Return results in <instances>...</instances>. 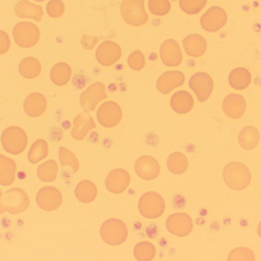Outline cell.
I'll list each match as a JSON object with an SVG mask.
<instances>
[{
  "label": "cell",
  "instance_id": "cell-1",
  "mask_svg": "<svg viewBox=\"0 0 261 261\" xmlns=\"http://www.w3.org/2000/svg\"><path fill=\"white\" fill-rule=\"evenodd\" d=\"M30 201L29 196L21 188H12L0 198V215L4 212L17 215L27 209Z\"/></svg>",
  "mask_w": 261,
  "mask_h": 261
},
{
  "label": "cell",
  "instance_id": "cell-2",
  "mask_svg": "<svg viewBox=\"0 0 261 261\" xmlns=\"http://www.w3.org/2000/svg\"><path fill=\"white\" fill-rule=\"evenodd\" d=\"M223 178L229 188L234 190H242L249 185L251 176L246 165L234 162L228 164L225 167Z\"/></svg>",
  "mask_w": 261,
  "mask_h": 261
},
{
  "label": "cell",
  "instance_id": "cell-3",
  "mask_svg": "<svg viewBox=\"0 0 261 261\" xmlns=\"http://www.w3.org/2000/svg\"><path fill=\"white\" fill-rule=\"evenodd\" d=\"M100 235L107 245L118 246L126 241L128 229L122 221L115 219H109L101 226Z\"/></svg>",
  "mask_w": 261,
  "mask_h": 261
},
{
  "label": "cell",
  "instance_id": "cell-4",
  "mask_svg": "<svg viewBox=\"0 0 261 261\" xmlns=\"http://www.w3.org/2000/svg\"><path fill=\"white\" fill-rule=\"evenodd\" d=\"M1 143L4 150L12 155L21 154L28 144V136L25 132L20 127H10L3 131Z\"/></svg>",
  "mask_w": 261,
  "mask_h": 261
},
{
  "label": "cell",
  "instance_id": "cell-5",
  "mask_svg": "<svg viewBox=\"0 0 261 261\" xmlns=\"http://www.w3.org/2000/svg\"><path fill=\"white\" fill-rule=\"evenodd\" d=\"M121 14L125 22L132 26H141L148 21L144 0H124L121 5Z\"/></svg>",
  "mask_w": 261,
  "mask_h": 261
},
{
  "label": "cell",
  "instance_id": "cell-6",
  "mask_svg": "<svg viewBox=\"0 0 261 261\" xmlns=\"http://www.w3.org/2000/svg\"><path fill=\"white\" fill-rule=\"evenodd\" d=\"M140 213L146 219H158L165 209L164 199L158 193H147L143 195L138 202Z\"/></svg>",
  "mask_w": 261,
  "mask_h": 261
},
{
  "label": "cell",
  "instance_id": "cell-7",
  "mask_svg": "<svg viewBox=\"0 0 261 261\" xmlns=\"http://www.w3.org/2000/svg\"><path fill=\"white\" fill-rule=\"evenodd\" d=\"M15 43L20 47L32 48L38 43L40 32L37 26L29 22H21L13 29Z\"/></svg>",
  "mask_w": 261,
  "mask_h": 261
},
{
  "label": "cell",
  "instance_id": "cell-8",
  "mask_svg": "<svg viewBox=\"0 0 261 261\" xmlns=\"http://www.w3.org/2000/svg\"><path fill=\"white\" fill-rule=\"evenodd\" d=\"M97 119L102 127L112 128L120 122L122 111L119 104L113 101L104 103L98 109Z\"/></svg>",
  "mask_w": 261,
  "mask_h": 261
},
{
  "label": "cell",
  "instance_id": "cell-9",
  "mask_svg": "<svg viewBox=\"0 0 261 261\" xmlns=\"http://www.w3.org/2000/svg\"><path fill=\"white\" fill-rule=\"evenodd\" d=\"M107 98L105 85L100 82L94 83L81 95V107L85 111H93L97 104Z\"/></svg>",
  "mask_w": 261,
  "mask_h": 261
},
{
  "label": "cell",
  "instance_id": "cell-10",
  "mask_svg": "<svg viewBox=\"0 0 261 261\" xmlns=\"http://www.w3.org/2000/svg\"><path fill=\"white\" fill-rule=\"evenodd\" d=\"M62 200L61 192L55 187H44L37 193V205L44 211H52L58 209L61 206Z\"/></svg>",
  "mask_w": 261,
  "mask_h": 261
},
{
  "label": "cell",
  "instance_id": "cell-11",
  "mask_svg": "<svg viewBox=\"0 0 261 261\" xmlns=\"http://www.w3.org/2000/svg\"><path fill=\"white\" fill-rule=\"evenodd\" d=\"M190 87L196 93L200 102L207 101L213 90V81L208 74L198 72L192 76L190 80Z\"/></svg>",
  "mask_w": 261,
  "mask_h": 261
},
{
  "label": "cell",
  "instance_id": "cell-12",
  "mask_svg": "<svg viewBox=\"0 0 261 261\" xmlns=\"http://www.w3.org/2000/svg\"><path fill=\"white\" fill-rule=\"evenodd\" d=\"M167 231L178 237H186L193 231V220L188 215L177 213L170 216L166 222Z\"/></svg>",
  "mask_w": 261,
  "mask_h": 261
},
{
  "label": "cell",
  "instance_id": "cell-13",
  "mask_svg": "<svg viewBox=\"0 0 261 261\" xmlns=\"http://www.w3.org/2000/svg\"><path fill=\"white\" fill-rule=\"evenodd\" d=\"M227 21L226 12L222 8H210L201 18L200 23L203 29L208 32H215L222 29Z\"/></svg>",
  "mask_w": 261,
  "mask_h": 261
},
{
  "label": "cell",
  "instance_id": "cell-14",
  "mask_svg": "<svg viewBox=\"0 0 261 261\" xmlns=\"http://www.w3.org/2000/svg\"><path fill=\"white\" fill-rule=\"evenodd\" d=\"M122 56V51L119 44L114 41H107L98 47L96 58L98 62L103 66H111L117 62Z\"/></svg>",
  "mask_w": 261,
  "mask_h": 261
},
{
  "label": "cell",
  "instance_id": "cell-15",
  "mask_svg": "<svg viewBox=\"0 0 261 261\" xmlns=\"http://www.w3.org/2000/svg\"><path fill=\"white\" fill-rule=\"evenodd\" d=\"M137 175L145 180L156 179L160 174V165L154 158L143 156L137 159L135 164Z\"/></svg>",
  "mask_w": 261,
  "mask_h": 261
},
{
  "label": "cell",
  "instance_id": "cell-16",
  "mask_svg": "<svg viewBox=\"0 0 261 261\" xmlns=\"http://www.w3.org/2000/svg\"><path fill=\"white\" fill-rule=\"evenodd\" d=\"M160 54L161 61L168 67H176L182 62L180 48L174 40L168 39L164 41L161 45Z\"/></svg>",
  "mask_w": 261,
  "mask_h": 261
},
{
  "label": "cell",
  "instance_id": "cell-17",
  "mask_svg": "<svg viewBox=\"0 0 261 261\" xmlns=\"http://www.w3.org/2000/svg\"><path fill=\"white\" fill-rule=\"evenodd\" d=\"M130 182V175L122 169L113 170L106 179V187L110 193L119 194L123 193Z\"/></svg>",
  "mask_w": 261,
  "mask_h": 261
},
{
  "label": "cell",
  "instance_id": "cell-18",
  "mask_svg": "<svg viewBox=\"0 0 261 261\" xmlns=\"http://www.w3.org/2000/svg\"><path fill=\"white\" fill-rule=\"evenodd\" d=\"M185 77L182 72L179 70H171L163 74L158 82L156 88L158 91L162 93H169L173 89L180 87L184 84Z\"/></svg>",
  "mask_w": 261,
  "mask_h": 261
},
{
  "label": "cell",
  "instance_id": "cell-19",
  "mask_svg": "<svg viewBox=\"0 0 261 261\" xmlns=\"http://www.w3.org/2000/svg\"><path fill=\"white\" fill-rule=\"evenodd\" d=\"M222 107L226 116L232 119H238L245 113L246 102L241 95L231 93L225 98Z\"/></svg>",
  "mask_w": 261,
  "mask_h": 261
},
{
  "label": "cell",
  "instance_id": "cell-20",
  "mask_svg": "<svg viewBox=\"0 0 261 261\" xmlns=\"http://www.w3.org/2000/svg\"><path fill=\"white\" fill-rule=\"evenodd\" d=\"M96 127L93 117L85 111L76 116L73 121V127L71 135L76 140H82L88 134L90 130Z\"/></svg>",
  "mask_w": 261,
  "mask_h": 261
},
{
  "label": "cell",
  "instance_id": "cell-21",
  "mask_svg": "<svg viewBox=\"0 0 261 261\" xmlns=\"http://www.w3.org/2000/svg\"><path fill=\"white\" fill-rule=\"evenodd\" d=\"M47 100L40 93H32L27 97L24 102V110L31 117H38L47 109Z\"/></svg>",
  "mask_w": 261,
  "mask_h": 261
},
{
  "label": "cell",
  "instance_id": "cell-22",
  "mask_svg": "<svg viewBox=\"0 0 261 261\" xmlns=\"http://www.w3.org/2000/svg\"><path fill=\"white\" fill-rule=\"evenodd\" d=\"M182 44L186 53L194 58L202 56L207 49V43L205 38L196 34L186 37L182 41Z\"/></svg>",
  "mask_w": 261,
  "mask_h": 261
},
{
  "label": "cell",
  "instance_id": "cell-23",
  "mask_svg": "<svg viewBox=\"0 0 261 261\" xmlns=\"http://www.w3.org/2000/svg\"><path fill=\"white\" fill-rule=\"evenodd\" d=\"M194 101L189 92L180 90L172 96L170 105L172 109L179 114L188 113L193 109Z\"/></svg>",
  "mask_w": 261,
  "mask_h": 261
},
{
  "label": "cell",
  "instance_id": "cell-24",
  "mask_svg": "<svg viewBox=\"0 0 261 261\" xmlns=\"http://www.w3.org/2000/svg\"><path fill=\"white\" fill-rule=\"evenodd\" d=\"M16 173V164L10 158L0 155V185L9 186L13 183Z\"/></svg>",
  "mask_w": 261,
  "mask_h": 261
},
{
  "label": "cell",
  "instance_id": "cell-25",
  "mask_svg": "<svg viewBox=\"0 0 261 261\" xmlns=\"http://www.w3.org/2000/svg\"><path fill=\"white\" fill-rule=\"evenodd\" d=\"M75 196L83 203H90L96 199L97 188L94 183L89 180L80 182L75 188Z\"/></svg>",
  "mask_w": 261,
  "mask_h": 261
},
{
  "label": "cell",
  "instance_id": "cell-26",
  "mask_svg": "<svg viewBox=\"0 0 261 261\" xmlns=\"http://www.w3.org/2000/svg\"><path fill=\"white\" fill-rule=\"evenodd\" d=\"M230 85L236 90H244L249 86L251 75L247 69L237 67L231 70L228 78Z\"/></svg>",
  "mask_w": 261,
  "mask_h": 261
},
{
  "label": "cell",
  "instance_id": "cell-27",
  "mask_svg": "<svg viewBox=\"0 0 261 261\" xmlns=\"http://www.w3.org/2000/svg\"><path fill=\"white\" fill-rule=\"evenodd\" d=\"M71 67L64 62L58 63L50 72V79L58 86H64L69 82L71 78Z\"/></svg>",
  "mask_w": 261,
  "mask_h": 261
},
{
  "label": "cell",
  "instance_id": "cell-28",
  "mask_svg": "<svg viewBox=\"0 0 261 261\" xmlns=\"http://www.w3.org/2000/svg\"><path fill=\"white\" fill-rule=\"evenodd\" d=\"M20 74L24 78L32 79L38 77L41 73V66L36 58L28 57L20 63L18 67Z\"/></svg>",
  "mask_w": 261,
  "mask_h": 261
},
{
  "label": "cell",
  "instance_id": "cell-29",
  "mask_svg": "<svg viewBox=\"0 0 261 261\" xmlns=\"http://www.w3.org/2000/svg\"><path fill=\"white\" fill-rule=\"evenodd\" d=\"M239 139L242 148L252 150L258 144L260 135L257 129L254 127H246L241 131Z\"/></svg>",
  "mask_w": 261,
  "mask_h": 261
},
{
  "label": "cell",
  "instance_id": "cell-30",
  "mask_svg": "<svg viewBox=\"0 0 261 261\" xmlns=\"http://www.w3.org/2000/svg\"><path fill=\"white\" fill-rule=\"evenodd\" d=\"M58 165L56 161L48 160L43 162L37 169V176L40 180L44 182H51L58 176Z\"/></svg>",
  "mask_w": 261,
  "mask_h": 261
},
{
  "label": "cell",
  "instance_id": "cell-31",
  "mask_svg": "<svg viewBox=\"0 0 261 261\" xmlns=\"http://www.w3.org/2000/svg\"><path fill=\"white\" fill-rule=\"evenodd\" d=\"M48 154V146L44 139H40L35 141L28 153V159L32 164L38 163L45 159Z\"/></svg>",
  "mask_w": 261,
  "mask_h": 261
},
{
  "label": "cell",
  "instance_id": "cell-32",
  "mask_svg": "<svg viewBox=\"0 0 261 261\" xmlns=\"http://www.w3.org/2000/svg\"><path fill=\"white\" fill-rule=\"evenodd\" d=\"M167 168L173 174H182L188 168V160L181 153H173L167 159Z\"/></svg>",
  "mask_w": 261,
  "mask_h": 261
},
{
  "label": "cell",
  "instance_id": "cell-33",
  "mask_svg": "<svg viewBox=\"0 0 261 261\" xmlns=\"http://www.w3.org/2000/svg\"><path fill=\"white\" fill-rule=\"evenodd\" d=\"M134 255L137 260L148 261L153 260L156 255V249L153 244L144 242L138 244L134 250Z\"/></svg>",
  "mask_w": 261,
  "mask_h": 261
},
{
  "label": "cell",
  "instance_id": "cell-34",
  "mask_svg": "<svg viewBox=\"0 0 261 261\" xmlns=\"http://www.w3.org/2000/svg\"><path fill=\"white\" fill-rule=\"evenodd\" d=\"M59 159L63 167L68 165L73 170V173H76L79 170L80 164L76 156L68 149L64 147H60Z\"/></svg>",
  "mask_w": 261,
  "mask_h": 261
},
{
  "label": "cell",
  "instance_id": "cell-35",
  "mask_svg": "<svg viewBox=\"0 0 261 261\" xmlns=\"http://www.w3.org/2000/svg\"><path fill=\"white\" fill-rule=\"evenodd\" d=\"M207 0H179L180 9L189 15L199 13L206 4Z\"/></svg>",
  "mask_w": 261,
  "mask_h": 261
},
{
  "label": "cell",
  "instance_id": "cell-36",
  "mask_svg": "<svg viewBox=\"0 0 261 261\" xmlns=\"http://www.w3.org/2000/svg\"><path fill=\"white\" fill-rule=\"evenodd\" d=\"M170 3L169 0H149L148 9L153 15L164 16L170 12Z\"/></svg>",
  "mask_w": 261,
  "mask_h": 261
},
{
  "label": "cell",
  "instance_id": "cell-37",
  "mask_svg": "<svg viewBox=\"0 0 261 261\" xmlns=\"http://www.w3.org/2000/svg\"><path fill=\"white\" fill-rule=\"evenodd\" d=\"M228 260H254V253L248 248H239L231 251L228 255Z\"/></svg>",
  "mask_w": 261,
  "mask_h": 261
},
{
  "label": "cell",
  "instance_id": "cell-38",
  "mask_svg": "<svg viewBox=\"0 0 261 261\" xmlns=\"http://www.w3.org/2000/svg\"><path fill=\"white\" fill-rule=\"evenodd\" d=\"M128 63L132 70H140L145 65V58L142 52L135 51L128 57Z\"/></svg>",
  "mask_w": 261,
  "mask_h": 261
},
{
  "label": "cell",
  "instance_id": "cell-39",
  "mask_svg": "<svg viewBox=\"0 0 261 261\" xmlns=\"http://www.w3.org/2000/svg\"><path fill=\"white\" fill-rule=\"evenodd\" d=\"M47 11L50 16L58 18L64 14V3L61 0H51L47 5Z\"/></svg>",
  "mask_w": 261,
  "mask_h": 261
},
{
  "label": "cell",
  "instance_id": "cell-40",
  "mask_svg": "<svg viewBox=\"0 0 261 261\" xmlns=\"http://www.w3.org/2000/svg\"><path fill=\"white\" fill-rule=\"evenodd\" d=\"M10 40L7 34L0 31V55L6 53L10 48Z\"/></svg>",
  "mask_w": 261,
  "mask_h": 261
},
{
  "label": "cell",
  "instance_id": "cell-41",
  "mask_svg": "<svg viewBox=\"0 0 261 261\" xmlns=\"http://www.w3.org/2000/svg\"><path fill=\"white\" fill-rule=\"evenodd\" d=\"M98 38L91 35H84L81 39V44L86 49H93L98 43Z\"/></svg>",
  "mask_w": 261,
  "mask_h": 261
},
{
  "label": "cell",
  "instance_id": "cell-42",
  "mask_svg": "<svg viewBox=\"0 0 261 261\" xmlns=\"http://www.w3.org/2000/svg\"><path fill=\"white\" fill-rule=\"evenodd\" d=\"M257 233H258L259 236L261 238V222L259 225L258 228H257Z\"/></svg>",
  "mask_w": 261,
  "mask_h": 261
},
{
  "label": "cell",
  "instance_id": "cell-43",
  "mask_svg": "<svg viewBox=\"0 0 261 261\" xmlns=\"http://www.w3.org/2000/svg\"><path fill=\"white\" fill-rule=\"evenodd\" d=\"M2 195H3V193H2L1 189H0V198L2 197Z\"/></svg>",
  "mask_w": 261,
  "mask_h": 261
},
{
  "label": "cell",
  "instance_id": "cell-44",
  "mask_svg": "<svg viewBox=\"0 0 261 261\" xmlns=\"http://www.w3.org/2000/svg\"><path fill=\"white\" fill-rule=\"evenodd\" d=\"M37 1H43V0H37Z\"/></svg>",
  "mask_w": 261,
  "mask_h": 261
}]
</instances>
